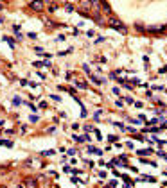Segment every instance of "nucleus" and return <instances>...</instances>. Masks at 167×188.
Instances as JSON below:
<instances>
[{"label": "nucleus", "instance_id": "f257e3e1", "mask_svg": "<svg viewBox=\"0 0 167 188\" xmlns=\"http://www.w3.org/2000/svg\"><path fill=\"white\" fill-rule=\"evenodd\" d=\"M108 23H110L111 27H115L119 32H122V34H126V32H128V27H126V25H124V23L119 20V18H110V22H108Z\"/></svg>", "mask_w": 167, "mask_h": 188}, {"label": "nucleus", "instance_id": "f03ea898", "mask_svg": "<svg viewBox=\"0 0 167 188\" xmlns=\"http://www.w3.org/2000/svg\"><path fill=\"white\" fill-rule=\"evenodd\" d=\"M43 6H45L43 0H33V2L29 4V7H31L33 11H41V9H43Z\"/></svg>", "mask_w": 167, "mask_h": 188}, {"label": "nucleus", "instance_id": "7ed1b4c3", "mask_svg": "<svg viewBox=\"0 0 167 188\" xmlns=\"http://www.w3.org/2000/svg\"><path fill=\"white\" fill-rule=\"evenodd\" d=\"M23 184H29V186H36V181H34V179H25V181H23Z\"/></svg>", "mask_w": 167, "mask_h": 188}, {"label": "nucleus", "instance_id": "20e7f679", "mask_svg": "<svg viewBox=\"0 0 167 188\" xmlns=\"http://www.w3.org/2000/svg\"><path fill=\"white\" fill-rule=\"evenodd\" d=\"M6 41L9 43V47H11V49H14V41H13V39H9V38H6Z\"/></svg>", "mask_w": 167, "mask_h": 188}, {"label": "nucleus", "instance_id": "39448f33", "mask_svg": "<svg viewBox=\"0 0 167 188\" xmlns=\"http://www.w3.org/2000/svg\"><path fill=\"white\" fill-rule=\"evenodd\" d=\"M138 154H140V156H142V154H151V151H149V149H146V151H138Z\"/></svg>", "mask_w": 167, "mask_h": 188}, {"label": "nucleus", "instance_id": "423d86ee", "mask_svg": "<svg viewBox=\"0 0 167 188\" xmlns=\"http://www.w3.org/2000/svg\"><path fill=\"white\" fill-rule=\"evenodd\" d=\"M77 86H79V88H86V83H83V81H77Z\"/></svg>", "mask_w": 167, "mask_h": 188}, {"label": "nucleus", "instance_id": "0eeeda50", "mask_svg": "<svg viewBox=\"0 0 167 188\" xmlns=\"http://www.w3.org/2000/svg\"><path fill=\"white\" fill-rule=\"evenodd\" d=\"M2 9H4V6H2V4H0V11H2Z\"/></svg>", "mask_w": 167, "mask_h": 188}, {"label": "nucleus", "instance_id": "6e6552de", "mask_svg": "<svg viewBox=\"0 0 167 188\" xmlns=\"http://www.w3.org/2000/svg\"><path fill=\"white\" fill-rule=\"evenodd\" d=\"M43 2H52V0H43Z\"/></svg>", "mask_w": 167, "mask_h": 188}]
</instances>
